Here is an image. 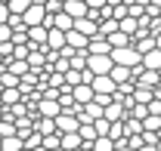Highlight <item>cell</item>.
<instances>
[{"label":"cell","mask_w":161,"mask_h":151,"mask_svg":"<svg viewBox=\"0 0 161 151\" xmlns=\"http://www.w3.org/2000/svg\"><path fill=\"white\" fill-rule=\"evenodd\" d=\"M90 3V9H102V6H108V0H87Z\"/></svg>","instance_id":"7402d4cb"},{"label":"cell","mask_w":161,"mask_h":151,"mask_svg":"<svg viewBox=\"0 0 161 151\" xmlns=\"http://www.w3.org/2000/svg\"><path fill=\"white\" fill-rule=\"evenodd\" d=\"M47 16H50V9L43 6V3H31L25 13H22V19H25V25L31 28V25H43L47 22Z\"/></svg>","instance_id":"3957f363"},{"label":"cell","mask_w":161,"mask_h":151,"mask_svg":"<svg viewBox=\"0 0 161 151\" xmlns=\"http://www.w3.org/2000/svg\"><path fill=\"white\" fill-rule=\"evenodd\" d=\"M68 46H75V49H87V46H90V37H87L84 31H78V28H71V31H68Z\"/></svg>","instance_id":"4fadbf2b"},{"label":"cell","mask_w":161,"mask_h":151,"mask_svg":"<svg viewBox=\"0 0 161 151\" xmlns=\"http://www.w3.org/2000/svg\"><path fill=\"white\" fill-rule=\"evenodd\" d=\"M112 59H115L118 65H127V68L142 65V53L133 46V43H127V46H115V49H112Z\"/></svg>","instance_id":"6da1fadb"},{"label":"cell","mask_w":161,"mask_h":151,"mask_svg":"<svg viewBox=\"0 0 161 151\" xmlns=\"http://www.w3.org/2000/svg\"><path fill=\"white\" fill-rule=\"evenodd\" d=\"M28 40L37 43V46H43V43L50 40V25H31V28H28Z\"/></svg>","instance_id":"9c48e42d"},{"label":"cell","mask_w":161,"mask_h":151,"mask_svg":"<svg viewBox=\"0 0 161 151\" xmlns=\"http://www.w3.org/2000/svg\"><path fill=\"white\" fill-rule=\"evenodd\" d=\"M22 99H25V93H22L19 86H3L0 105H16V102H22Z\"/></svg>","instance_id":"8fae6325"},{"label":"cell","mask_w":161,"mask_h":151,"mask_svg":"<svg viewBox=\"0 0 161 151\" xmlns=\"http://www.w3.org/2000/svg\"><path fill=\"white\" fill-rule=\"evenodd\" d=\"M56 127H59V133H75V130H80V117L71 111H62L56 117Z\"/></svg>","instance_id":"52a82bcc"},{"label":"cell","mask_w":161,"mask_h":151,"mask_svg":"<svg viewBox=\"0 0 161 151\" xmlns=\"http://www.w3.org/2000/svg\"><path fill=\"white\" fill-rule=\"evenodd\" d=\"M0 96H3V86H0Z\"/></svg>","instance_id":"d4e9b609"},{"label":"cell","mask_w":161,"mask_h":151,"mask_svg":"<svg viewBox=\"0 0 161 151\" xmlns=\"http://www.w3.org/2000/svg\"><path fill=\"white\" fill-rule=\"evenodd\" d=\"M34 130H40L43 136H50V133H56V130H59V127H56V117H43V114H40L37 120H34Z\"/></svg>","instance_id":"9a60e30c"},{"label":"cell","mask_w":161,"mask_h":151,"mask_svg":"<svg viewBox=\"0 0 161 151\" xmlns=\"http://www.w3.org/2000/svg\"><path fill=\"white\" fill-rule=\"evenodd\" d=\"M80 145H84L80 130H75V133H62V148H65V151H75V148H80Z\"/></svg>","instance_id":"7c38bea8"},{"label":"cell","mask_w":161,"mask_h":151,"mask_svg":"<svg viewBox=\"0 0 161 151\" xmlns=\"http://www.w3.org/2000/svg\"><path fill=\"white\" fill-rule=\"evenodd\" d=\"M34 3H47V0H34Z\"/></svg>","instance_id":"603a6c76"},{"label":"cell","mask_w":161,"mask_h":151,"mask_svg":"<svg viewBox=\"0 0 161 151\" xmlns=\"http://www.w3.org/2000/svg\"><path fill=\"white\" fill-rule=\"evenodd\" d=\"M71 93H75V99H78L80 105H87V102H93V99H96L93 83H78V86H71Z\"/></svg>","instance_id":"ba28073f"},{"label":"cell","mask_w":161,"mask_h":151,"mask_svg":"<svg viewBox=\"0 0 161 151\" xmlns=\"http://www.w3.org/2000/svg\"><path fill=\"white\" fill-rule=\"evenodd\" d=\"M65 13H68V16H75V19L90 16V3H87V0H65Z\"/></svg>","instance_id":"30bf717a"},{"label":"cell","mask_w":161,"mask_h":151,"mask_svg":"<svg viewBox=\"0 0 161 151\" xmlns=\"http://www.w3.org/2000/svg\"><path fill=\"white\" fill-rule=\"evenodd\" d=\"M87 68H90L93 74H112V68H115V59H112V53H90V59H87Z\"/></svg>","instance_id":"7a4b0ae2"},{"label":"cell","mask_w":161,"mask_h":151,"mask_svg":"<svg viewBox=\"0 0 161 151\" xmlns=\"http://www.w3.org/2000/svg\"><path fill=\"white\" fill-rule=\"evenodd\" d=\"M6 3H9V9H13V13H19V16H22V13H25L34 0H6Z\"/></svg>","instance_id":"d6986e66"},{"label":"cell","mask_w":161,"mask_h":151,"mask_svg":"<svg viewBox=\"0 0 161 151\" xmlns=\"http://www.w3.org/2000/svg\"><path fill=\"white\" fill-rule=\"evenodd\" d=\"M13 34H16V31H13V25H9V22H6V25H0V43L13 40Z\"/></svg>","instance_id":"ffe728a7"},{"label":"cell","mask_w":161,"mask_h":151,"mask_svg":"<svg viewBox=\"0 0 161 151\" xmlns=\"http://www.w3.org/2000/svg\"><path fill=\"white\" fill-rule=\"evenodd\" d=\"M93 148L96 151H115V139H112V136H99V139L93 142Z\"/></svg>","instance_id":"ac0fdd59"},{"label":"cell","mask_w":161,"mask_h":151,"mask_svg":"<svg viewBox=\"0 0 161 151\" xmlns=\"http://www.w3.org/2000/svg\"><path fill=\"white\" fill-rule=\"evenodd\" d=\"M115 151H133V148H130L127 139H121V142H115Z\"/></svg>","instance_id":"44dd1931"},{"label":"cell","mask_w":161,"mask_h":151,"mask_svg":"<svg viewBox=\"0 0 161 151\" xmlns=\"http://www.w3.org/2000/svg\"><path fill=\"white\" fill-rule=\"evenodd\" d=\"M108 43H112V49L115 46H127V43H133V34H127L124 28H118L115 34H108Z\"/></svg>","instance_id":"e0dca14e"},{"label":"cell","mask_w":161,"mask_h":151,"mask_svg":"<svg viewBox=\"0 0 161 151\" xmlns=\"http://www.w3.org/2000/svg\"><path fill=\"white\" fill-rule=\"evenodd\" d=\"M142 65L152 68V71H161V46L149 49V53H142Z\"/></svg>","instance_id":"5bb4252c"},{"label":"cell","mask_w":161,"mask_h":151,"mask_svg":"<svg viewBox=\"0 0 161 151\" xmlns=\"http://www.w3.org/2000/svg\"><path fill=\"white\" fill-rule=\"evenodd\" d=\"M53 25L62 28V31H71V28H75V16H68L65 9H62V13H53Z\"/></svg>","instance_id":"2e32d148"},{"label":"cell","mask_w":161,"mask_h":151,"mask_svg":"<svg viewBox=\"0 0 161 151\" xmlns=\"http://www.w3.org/2000/svg\"><path fill=\"white\" fill-rule=\"evenodd\" d=\"M93 90H96V96H115L118 93V80L112 74H96L93 77Z\"/></svg>","instance_id":"277c9868"},{"label":"cell","mask_w":161,"mask_h":151,"mask_svg":"<svg viewBox=\"0 0 161 151\" xmlns=\"http://www.w3.org/2000/svg\"><path fill=\"white\" fill-rule=\"evenodd\" d=\"M158 46H161V34H158Z\"/></svg>","instance_id":"cb8c5ba5"},{"label":"cell","mask_w":161,"mask_h":151,"mask_svg":"<svg viewBox=\"0 0 161 151\" xmlns=\"http://www.w3.org/2000/svg\"><path fill=\"white\" fill-rule=\"evenodd\" d=\"M37 111L43 114V117H59V114H62L59 96H43V99H40V105H37Z\"/></svg>","instance_id":"5b68a950"},{"label":"cell","mask_w":161,"mask_h":151,"mask_svg":"<svg viewBox=\"0 0 161 151\" xmlns=\"http://www.w3.org/2000/svg\"><path fill=\"white\" fill-rule=\"evenodd\" d=\"M102 114H105V105H102V102H96V99H93V102H87V105H80L78 117H80V120H99Z\"/></svg>","instance_id":"8992f818"}]
</instances>
